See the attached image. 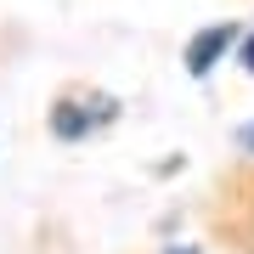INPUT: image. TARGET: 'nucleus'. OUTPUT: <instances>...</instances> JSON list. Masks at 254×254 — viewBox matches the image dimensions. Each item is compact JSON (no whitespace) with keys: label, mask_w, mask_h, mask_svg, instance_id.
<instances>
[{"label":"nucleus","mask_w":254,"mask_h":254,"mask_svg":"<svg viewBox=\"0 0 254 254\" xmlns=\"http://www.w3.org/2000/svg\"><path fill=\"white\" fill-rule=\"evenodd\" d=\"M170 254H187V249H170Z\"/></svg>","instance_id":"39448f33"},{"label":"nucleus","mask_w":254,"mask_h":254,"mask_svg":"<svg viewBox=\"0 0 254 254\" xmlns=\"http://www.w3.org/2000/svg\"><path fill=\"white\" fill-rule=\"evenodd\" d=\"M243 68L254 73V34H249V46H243Z\"/></svg>","instance_id":"7ed1b4c3"},{"label":"nucleus","mask_w":254,"mask_h":254,"mask_svg":"<svg viewBox=\"0 0 254 254\" xmlns=\"http://www.w3.org/2000/svg\"><path fill=\"white\" fill-rule=\"evenodd\" d=\"M232 40H237V28H232V23L203 28V34L187 46V68H192V73H209V68L220 63V57H226V46H232Z\"/></svg>","instance_id":"f257e3e1"},{"label":"nucleus","mask_w":254,"mask_h":254,"mask_svg":"<svg viewBox=\"0 0 254 254\" xmlns=\"http://www.w3.org/2000/svg\"><path fill=\"white\" fill-rule=\"evenodd\" d=\"M102 119H113V102H102V108H79V102H63V108L51 113V130L63 141H79V136H91V125H102Z\"/></svg>","instance_id":"f03ea898"},{"label":"nucleus","mask_w":254,"mask_h":254,"mask_svg":"<svg viewBox=\"0 0 254 254\" xmlns=\"http://www.w3.org/2000/svg\"><path fill=\"white\" fill-rule=\"evenodd\" d=\"M243 147H249V153H254V125H249V130H243Z\"/></svg>","instance_id":"20e7f679"}]
</instances>
